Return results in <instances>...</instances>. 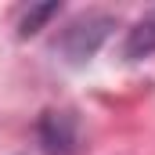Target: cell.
I'll return each instance as SVG.
<instances>
[{
	"mask_svg": "<svg viewBox=\"0 0 155 155\" xmlns=\"http://www.w3.org/2000/svg\"><path fill=\"white\" fill-rule=\"evenodd\" d=\"M155 54V7L134 22V29L123 40V58L126 61H141V58H152Z\"/></svg>",
	"mask_w": 155,
	"mask_h": 155,
	"instance_id": "obj_3",
	"label": "cell"
},
{
	"mask_svg": "<svg viewBox=\"0 0 155 155\" xmlns=\"http://www.w3.org/2000/svg\"><path fill=\"white\" fill-rule=\"evenodd\" d=\"M79 141V123L72 112H43L40 116V144L47 148L51 155H69L76 152Z\"/></svg>",
	"mask_w": 155,
	"mask_h": 155,
	"instance_id": "obj_2",
	"label": "cell"
},
{
	"mask_svg": "<svg viewBox=\"0 0 155 155\" xmlns=\"http://www.w3.org/2000/svg\"><path fill=\"white\" fill-rule=\"evenodd\" d=\"M112 29H116V18H112V15H105V11H87V15L72 18V22L61 29V36L54 40V51H61L65 61L79 65V61H87V58L97 54V47L108 40Z\"/></svg>",
	"mask_w": 155,
	"mask_h": 155,
	"instance_id": "obj_1",
	"label": "cell"
},
{
	"mask_svg": "<svg viewBox=\"0 0 155 155\" xmlns=\"http://www.w3.org/2000/svg\"><path fill=\"white\" fill-rule=\"evenodd\" d=\"M54 15H61V4H58V0L29 7V11L22 15V22H18V36H33V33H40V25H43V22H51Z\"/></svg>",
	"mask_w": 155,
	"mask_h": 155,
	"instance_id": "obj_4",
	"label": "cell"
}]
</instances>
